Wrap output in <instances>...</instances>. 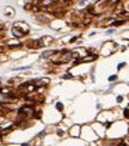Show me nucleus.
Wrapping results in <instances>:
<instances>
[{
	"label": "nucleus",
	"mask_w": 129,
	"mask_h": 146,
	"mask_svg": "<svg viewBox=\"0 0 129 146\" xmlns=\"http://www.w3.org/2000/svg\"><path fill=\"white\" fill-rule=\"evenodd\" d=\"M49 55H52V52H44V53H42L44 58H46V56H49Z\"/></svg>",
	"instance_id": "obj_2"
},
{
	"label": "nucleus",
	"mask_w": 129,
	"mask_h": 146,
	"mask_svg": "<svg viewBox=\"0 0 129 146\" xmlns=\"http://www.w3.org/2000/svg\"><path fill=\"white\" fill-rule=\"evenodd\" d=\"M56 107H58V110H63V105H62V103H58V104H56Z\"/></svg>",
	"instance_id": "obj_1"
}]
</instances>
